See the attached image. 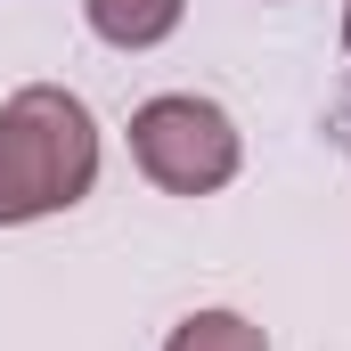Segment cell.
Returning <instances> with one entry per match:
<instances>
[{"label":"cell","mask_w":351,"mask_h":351,"mask_svg":"<svg viewBox=\"0 0 351 351\" xmlns=\"http://www.w3.org/2000/svg\"><path fill=\"white\" fill-rule=\"evenodd\" d=\"M82 8H90V33H98V41H114V49H156L180 25L188 0H82Z\"/></svg>","instance_id":"3"},{"label":"cell","mask_w":351,"mask_h":351,"mask_svg":"<svg viewBox=\"0 0 351 351\" xmlns=\"http://www.w3.org/2000/svg\"><path fill=\"white\" fill-rule=\"evenodd\" d=\"M131 156L172 196H213L237 172V123L213 98H147L131 114Z\"/></svg>","instance_id":"2"},{"label":"cell","mask_w":351,"mask_h":351,"mask_svg":"<svg viewBox=\"0 0 351 351\" xmlns=\"http://www.w3.org/2000/svg\"><path fill=\"white\" fill-rule=\"evenodd\" d=\"M343 49H351V0H343Z\"/></svg>","instance_id":"5"},{"label":"cell","mask_w":351,"mask_h":351,"mask_svg":"<svg viewBox=\"0 0 351 351\" xmlns=\"http://www.w3.org/2000/svg\"><path fill=\"white\" fill-rule=\"evenodd\" d=\"M164 351H269V343H262V327L237 319V311H196V319H180V335Z\"/></svg>","instance_id":"4"},{"label":"cell","mask_w":351,"mask_h":351,"mask_svg":"<svg viewBox=\"0 0 351 351\" xmlns=\"http://www.w3.org/2000/svg\"><path fill=\"white\" fill-rule=\"evenodd\" d=\"M98 180V123L74 90L33 82L0 106V221H41L90 196Z\"/></svg>","instance_id":"1"}]
</instances>
